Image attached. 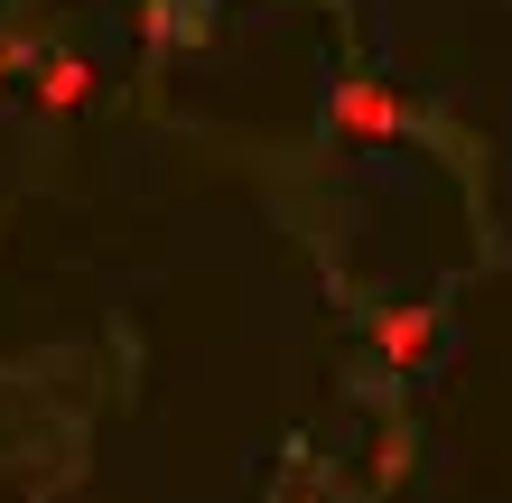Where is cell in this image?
<instances>
[{
	"mask_svg": "<svg viewBox=\"0 0 512 503\" xmlns=\"http://www.w3.org/2000/svg\"><path fill=\"white\" fill-rule=\"evenodd\" d=\"M326 122H336V140H410V112L391 103L382 84H336Z\"/></svg>",
	"mask_w": 512,
	"mask_h": 503,
	"instance_id": "1",
	"label": "cell"
},
{
	"mask_svg": "<svg viewBox=\"0 0 512 503\" xmlns=\"http://www.w3.org/2000/svg\"><path fill=\"white\" fill-rule=\"evenodd\" d=\"M373 345H382V364H429V345H438V317H429V308H391L382 327H373Z\"/></svg>",
	"mask_w": 512,
	"mask_h": 503,
	"instance_id": "2",
	"label": "cell"
},
{
	"mask_svg": "<svg viewBox=\"0 0 512 503\" xmlns=\"http://www.w3.org/2000/svg\"><path fill=\"white\" fill-rule=\"evenodd\" d=\"M38 103L47 112H84L94 103V66H84V56H47L38 66Z\"/></svg>",
	"mask_w": 512,
	"mask_h": 503,
	"instance_id": "3",
	"label": "cell"
},
{
	"mask_svg": "<svg viewBox=\"0 0 512 503\" xmlns=\"http://www.w3.org/2000/svg\"><path fill=\"white\" fill-rule=\"evenodd\" d=\"M0 84H10V47H0Z\"/></svg>",
	"mask_w": 512,
	"mask_h": 503,
	"instance_id": "4",
	"label": "cell"
}]
</instances>
